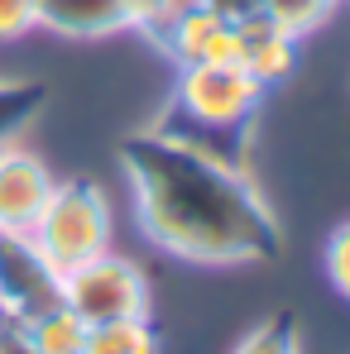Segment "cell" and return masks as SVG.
<instances>
[{
  "mask_svg": "<svg viewBox=\"0 0 350 354\" xmlns=\"http://www.w3.org/2000/svg\"><path fill=\"white\" fill-rule=\"evenodd\" d=\"M182 5H192V0H125V10H130V29L159 34Z\"/></svg>",
  "mask_w": 350,
  "mask_h": 354,
  "instance_id": "15",
  "label": "cell"
},
{
  "mask_svg": "<svg viewBox=\"0 0 350 354\" xmlns=\"http://www.w3.org/2000/svg\"><path fill=\"white\" fill-rule=\"evenodd\" d=\"M82 354H159V335H154L149 316H120V321L87 326Z\"/></svg>",
  "mask_w": 350,
  "mask_h": 354,
  "instance_id": "11",
  "label": "cell"
},
{
  "mask_svg": "<svg viewBox=\"0 0 350 354\" xmlns=\"http://www.w3.org/2000/svg\"><path fill=\"white\" fill-rule=\"evenodd\" d=\"M29 29H39V19H34V0H0V44L24 39Z\"/></svg>",
  "mask_w": 350,
  "mask_h": 354,
  "instance_id": "18",
  "label": "cell"
},
{
  "mask_svg": "<svg viewBox=\"0 0 350 354\" xmlns=\"http://www.w3.org/2000/svg\"><path fill=\"white\" fill-rule=\"evenodd\" d=\"M168 58H177L182 67H192V62H235V34L226 19H216L202 0H192V5H182L173 19L159 29V34H149Z\"/></svg>",
  "mask_w": 350,
  "mask_h": 354,
  "instance_id": "7",
  "label": "cell"
},
{
  "mask_svg": "<svg viewBox=\"0 0 350 354\" xmlns=\"http://www.w3.org/2000/svg\"><path fill=\"white\" fill-rule=\"evenodd\" d=\"M44 106H49V82L0 77V149L19 144V134L44 115Z\"/></svg>",
  "mask_w": 350,
  "mask_h": 354,
  "instance_id": "10",
  "label": "cell"
},
{
  "mask_svg": "<svg viewBox=\"0 0 350 354\" xmlns=\"http://www.w3.org/2000/svg\"><path fill=\"white\" fill-rule=\"evenodd\" d=\"M49 192H53V173L39 153L19 144L0 149V235H29Z\"/></svg>",
  "mask_w": 350,
  "mask_h": 354,
  "instance_id": "6",
  "label": "cell"
},
{
  "mask_svg": "<svg viewBox=\"0 0 350 354\" xmlns=\"http://www.w3.org/2000/svg\"><path fill=\"white\" fill-rule=\"evenodd\" d=\"M326 278H331V288L350 301V221L326 239Z\"/></svg>",
  "mask_w": 350,
  "mask_h": 354,
  "instance_id": "16",
  "label": "cell"
},
{
  "mask_svg": "<svg viewBox=\"0 0 350 354\" xmlns=\"http://www.w3.org/2000/svg\"><path fill=\"white\" fill-rule=\"evenodd\" d=\"M58 292L62 306L87 326L120 321V316H149V283L139 263H130L125 254H111V249L67 268L58 278Z\"/></svg>",
  "mask_w": 350,
  "mask_h": 354,
  "instance_id": "4",
  "label": "cell"
},
{
  "mask_svg": "<svg viewBox=\"0 0 350 354\" xmlns=\"http://www.w3.org/2000/svg\"><path fill=\"white\" fill-rule=\"evenodd\" d=\"M34 19L58 39H106L130 29L125 0H34Z\"/></svg>",
  "mask_w": 350,
  "mask_h": 354,
  "instance_id": "8",
  "label": "cell"
},
{
  "mask_svg": "<svg viewBox=\"0 0 350 354\" xmlns=\"http://www.w3.org/2000/svg\"><path fill=\"white\" fill-rule=\"evenodd\" d=\"M240 39H235V62L269 91L274 82H283L292 72V53H297V39L283 34L274 19H259V24H245V29H235Z\"/></svg>",
  "mask_w": 350,
  "mask_h": 354,
  "instance_id": "9",
  "label": "cell"
},
{
  "mask_svg": "<svg viewBox=\"0 0 350 354\" xmlns=\"http://www.w3.org/2000/svg\"><path fill=\"white\" fill-rule=\"evenodd\" d=\"M235 354H302V335H297V316L292 311H274L269 321H259Z\"/></svg>",
  "mask_w": 350,
  "mask_h": 354,
  "instance_id": "13",
  "label": "cell"
},
{
  "mask_svg": "<svg viewBox=\"0 0 350 354\" xmlns=\"http://www.w3.org/2000/svg\"><path fill=\"white\" fill-rule=\"evenodd\" d=\"M29 335H34L39 354H82V345H87V321H77L58 301V306H49V311H39L29 321Z\"/></svg>",
  "mask_w": 350,
  "mask_h": 354,
  "instance_id": "12",
  "label": "cell"
},
{
  "mask_svg": "<svg viewBox=\"0 0 350 354\" xmlns=\"http://www.w3.org/2000/svg\"><path fill=\"white\" fill-rule=\"evenodd\" d=\"M116 158L134 192V221L159 249L211 268L279 259L283 225L250 173L182 149L173 139H159L149 129L125 134Z\"/></svg>",
  "mask_w": 350,
  "mask_h": 354,
  "instance_id": "1",
  "label": "cell"
},
{
  "mask_svg": "<svg viewBox=\"0 0 350 354\" xmlns=\"http://www.w3.org/2000/svg\"><path fill=\"white\" fill-rule=\"evenodd\" d=\"M0 354H39L34 335H29V321L0 316Z\"/></svg>",
  "mask_w": 350,
  "mask_h": 354,
  "instance_id": "19",
  "label": "cell"
},
{
  "mask_svg": "<svg viewBox=\"0 0 350 354\" xmlns=\"http://www.w3.org/2000/svg\"><path fill=\"white\" fill-rule=\"evenodd\" d=\"M259 106H264V86L240 62H192L182 67L173 101L149 124V134L173 139L182 149H197L245 173L250 124L259 115Z\"/></svg>",
  "mask_w": 350,
  "mask_h": 354,
  "instance_id": "2",
  "label": "cell"
},
{
  "mask_svg": "<svg viewBox=\"0 0 350 354\" xmlns=\"http://www.w3.org/2000/svg\"><path fill=\"white\" fill-rule=\"evenodd\" d=\"M216 19H226L231 29H245V24H259V19H269V5L264 0H202Z\"/></svg>",
  "mask_w": 350,
  "mask_h": 354,
  "instance_id": "17",
  "label": "cell"
},
{
  "mask_svg": "<svg viewBox=\"0 0 350 354\" xmlns=\"http://www.w3.org/2000/svg\"><path fill=\"white\" fill-rule=\"evenodd\" d=\"M58 301V273L44 263V254L29 244V235H0V316L34 321L39 311Z\"/></svg>",
  "mask_w": 350,
  "mask_h": 354,
  "instance_id": "5",
  "label": "cell"
},
{
  "mask_svg": "<svg viewBox=\"0 0 350 354\" xmlns=\"http://www.w3.org/2000/svg\"><path fill=\"white\" fill-rule=\"evenodd\" d=\"M29 244L44 254V263L53 273H67L96 254L111 249V201L106 192L91 182V177H62L53 182L34 230H29Z\"/></svg>",
  "mask_w": 350,
  "mask_h": 354,
  "instance_id": "3",
  "label": "cell"
},
{
  "mask_svg": "<svg viewBox=\"0 0 350 354\" xmlns=\"http://www.w3.org/2000/svg\"><path fill=\"white\" fill-rule=\"evenodd\" d=\"M269 5V19L292 34V39H302V34H312L331 10H336V0H264Z\"/></svg>",
  "mask_w": 350,
  "mask_h": 354,
  "instance_id": "14",
  "label": "cell"
}]
</instances>
